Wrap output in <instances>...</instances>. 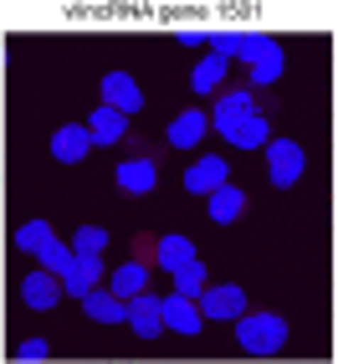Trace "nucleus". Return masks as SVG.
Listing matches in <instances>:
<instances>
[{
	"mask_svg": "<svg viewBox=\"0 0 338 364\" xmlns=\"http://www.w3.org/2000/svg\"><path fill=\"white\" fill-rule=\"evenodd\" d=\"M205 134H210V113H205V108H185V113L169 118L164 144H169V149H195Z\"/></svg>",
	"mask_w": 338,
	"mask_h": 364,
	"instance_id": "nucleus-9",
	"label": "nucleus"
},
{
	"mask_svg": "<svg viewBox=\"0 0 338 364\" xmlns=\"http://www.w3.org/2000/svg\"><path fill=\"white\" fill-rule=\"evenodd\" d=\"M36 262L46 267V272H57V277H62V272H67V267H72V247H62V241L52 236V241H46V247L36 252Z\"/></svg>",
	"mask_w": 338,
	"mask_h": 364,
	"instance_id": "nucleus-25",
	"label": "nucleus"
},
{
	"mask_svg": "<svg viewBox=\"0 0 338 364\" xmlns=\"http://www.w3.org/2000/svg\"><path fill=\"white\" fill-rule=\"evenodd\" d=\"M169 277H175V293H185V298H200L205 287H210V272L200 267V257H195V262H185V267H175Z\"/></svg>",
	"mask_w": 338,
	"mask_h": 364,
	"instance_id": "nucleus-22",
	"label": "nucleus"
},
{
	"mask_svg": "<svg viewBox=\"0 0 338 364\" xmlns=\"http://www.w3.org/2000/svg\"><path fill=\"white\" fill-rule=\"evenodd\" d=\"M133 257H143L149 267H159V272H175V267L195 262V241L180 236V231H169V236H138L133 241Z\"/></svg>",
	"mask_w": 338,
	"mask_h": 364,
	"instance_id": "nucleus-5",
	"label": "nucleus"
},
{
	"mask_svg": "<svg viewBox=\"0 0 338 364\" xmlns=\"http://www.w3.org/2000/svg\"><path fill=\"white\" fill-rule=\"evenodd\" d=\"M57 298H62V277H57V272L36 267V272H26V277H21V303H26L31 313L57 308Z\"/></svg>",
	"mask_w": 338,
	"mask_h": 364,
	"instance_id": "nucleus-10",
	"label": "nucleus"
},
{
	"mask_svg": "<svg viewBox=\"0 0 338 364\" xmlns=\"http://www.w3.org/2000/svg\"><path fill=\"white\" fill-rule=\"evenodd\" d=\"M236 344L256 354V359H267L287 344V318L282 313H267V308H251V313H241L236 318Z\"/></svg>",
	"mask_w": 338,
	"mask_h": 364,
	"instance_id": "nucleus-1",
	"label": "nucleus"
},
{
	"mask_svg": "<svg viewBox=\"0 0 338 364\" xmlns=\"http://www.w3.org/2000/svg\"><path fill=\"white\" fill-rule=\"evenodd\" d=\"M87 149H92L87 124H62V129L52 134V159H57V164H77V159H87Z\"/></svg>",
	"mask_w": 338,
	"mask_h": 364,
	"instance_id": "nucleus-15",
	"label": "nucleus"
},
{
	"mask_svg": "<svg viewBox=\"0 0 338 364\" xmlns=\"http://www.w3.org/2000/svg\"><path fill=\"white\" fill-rule=\"evenodd\" d=\"M159 154L154 144H143V139H129V159L118 164V190L124 196H149L154 180H159Z\"/></svg>",
	"mask_w": 338,
	"mask_h": 364,
	"instance_id": "nucleus-2",
	"label": "nucleus"
},
{
	"mask_svg": "<svg viewBox=\"0 0 338 364\" xmlns=\"http://www.w3.org/2000/svg\"><path fill=\"white\" fill-rule=\"evenodd\" d=\"M82 308H87L92 323H129V303L118 293H98V287H92V293L82 298Z\"/></svg>",
	"mask_w": 338,
	"mask_h": 364,
	"instance_id": "nucleus-19",
	"label": "nucleus"
},
{
	"mask_svg": "<svg viewBox=\"0 0 338 364\" xmlns=\"http://www.w3.org/2000/svg\"><path fill=\"white\" fill-rule=\"evenodd\" d=\"M236 62H241V72H246L251 87H272L282 77V46L272 36H246L241 52H236Z\"/></svg>",
	"mask_w": 338,
	"mask_h": 364,
	"instance_id": "nucleus-3",
	"label": "nucleus"
},
{
	"mask_svg": "<svg viewBox=\"0 0 338 364\" xmlns=\"http://www.w3.org/2000/svg\"><path fill=\"white\" fill-rule=\"evenodd\" d=\"M302 169H307V154H302V144L293 139H267V180L277 190H293L302 180Z\"/></svg>",
	"mask_w": 338,
	"mask_h": 364,
	"instance_id": "nucleus-6",
	"label": "nucleus"
},
{
	"mask_svg": "<svg viewBox=\"0 0 338 364\" xmlns=\"http://www.w3.org/2000/svg\"><path fill=\"white\" fill-rule=\"evenodd\" d=\"M272 113H277V108H251V113H241L236 124L221 129V139L236 144V149H261V144L272 139Z\"/></svg>",
	"mask_w": 338,
	"mask_h": 364,
	"instance_id": "nucleus-7",
	"label": "nucleus"
},
{
	"mask_svg": "<svg viewBox=\"0 0 338 364\" xmlns=\"http://www.w3.org/2000/svg\"><path fill=\"white\" fill-rule=\"evenodd\" d=\"M16 359H26V364H36V359H46V338H26V344L16 349Z\"/></svg>",
	"mask_w": 338,
	"mask_h": 364,
	"instance_id": "nucleus-26",
	"label": "nucleus"
},
{
	"mask_svg": "<svg viewBox=\"0 0 338 364\" xmlns=\"http://www.w3.org/2000/svg\"><path fill=\"white\" fill-rule=\"evenodd\" d=\"M129 328H133L138 338L164 333V298H154L149 287H143V293H133V298H129Z\"/></svg>",
	"mask_w": 338,
	"mask_h": 364,
	"instance_id": "nucleus-12",
	"label": "nucleus"
},
{
	"mask_svg": "<svg viewBox=\"0 0 338 364\" xmlns=\"http://www.w3.org/2000/svg\"><path fill=\"white\" fill-rule=\"evenodd\" d=\"M98 92H103V108H118L124 118L143 108V92H138V82L129 77V72H103V82H98Z\"/></svg>",
	"mask_w": 338,
	"mask_h": 364,
	"instance_id": "nucleus-11",
	"label": "nucleus"
},
{
	"mask_svg": "<svg viewBox=\"0 0 338 364\" xmlns=\"http://www.w3.org/2000/svg\"><path fill=\"white\" fill-rule=\"evenodd\" d=\"M226 72H231V62L221 52H205V62H195V72H190V87H195L200 98H205V92H221L226 87Z\"/></svg>",
	"mask_w": 338,
	"mask_h": 364,
	"instance_id": "nucleus-18",
	"label": "nucleus"
},
{
	"mask_svg": "<svg viewBox=\"0 0 338 364\" xmlns=\"http://www.w3.org/2000/svg\"><path fill=\"white\" fill-rule=\"evenodd\" d=\"M46 241H52V226H46V221H26V226L16 231V247H21V252H31V257L46 247Z\"/></svg>",
	"mask_w": 338,
	"mask_h": 364,
	"instance_id": "nucleus-24",
	"label": "nucleus"
},
{
	"mask_svg": "<svg viewBox=\"0 0 338 364\" xmlns=\"http://www.w3.org/2000/svg\"><path fill=\"white\" fill-rule=\"evenodd\" d=\"M87 134H92V144H124V134H129V118L118 113V108H92V118H87Z\"/></svg>",
	"mask_w": 338,
	"mask_h": 364,
	"instance_id": "nucleus-17",
	"label": "nucleus"
},
{
	"mask_svg": "<svg viewBox=\"0 0 338 364\" xmlns=\"http://www.w3.org/2000/svg\"><path fill=\"white\" fill-rule=\"evenodd\" d=\"M210 221L215 226H231L241 210H246V196H241V185H221V190H210Z\"/></svg>",
	"mask_w": 338,
	"mask_h": 364,
	"instance_id": "nucleus-21",
	"label": "nucleus"
},
{
	"mask_svg": "<svg viewBox=\"0 0 338 364\" xmlns=\"http://www.w3.org/2000/svg\"><path fill=\"white\" fill-rule=\"evenodd\" d=\"M251 108H277L261 87H251V82H236V87H221L215 92V103H210V129L221 134L226 124H236L241 113H251Z\"/></svg>",
	"mask_w": 338,
	"mask_h": 364,
	"instance_id": "nucleus-4",
	"label": "nucleus"
},
{
	"mask_svg": "<svg viewBox=\"0 0 338 364\" xmlns=\"http://www.w3.org/2000/svg\"><path fill=\"white\" fill-rule=\"evenodd\" d=\"M98 277H103V262H98V257H72V267L62 272V293L87 298L92 287H98Z\"/></svg>",
	"mask_w": 338,
	"mask_h": 364,
	"instance_id": "nucleus-16",
	"label": "nucleus"
},
{
	"mask_svg": "<svg viewBox=\"0 0 338 364\" xmlns=\"http://www.w3.org/2000/svg\"><path fill=\"white\" fill-rule=\"evenodd\" d=\"M200 323H205V313H200V303H195V298H185V293H169V298H164V328H169V333L195 338V333H200Z\"/></svg>",
	"mask_w": 338,
	"mask_h": 364,
	"instance_id": "nucleus-13",
	"label": "nucleus"
},
{
	"mask_svg": "<svg viewBox=\"0 0 338 364\" xmlns=\"http://www.w3.org/2000/svg\"><path fill=\"white\" fill-rule=\"evenodd\" d=\"M226 175H231V169H226L221 154H200L195 164L185 169V190H190V196H210V190L226 185Z\"/></svg>",
	"mask_w": 338,
	"mask_h": 364,
	"instance_id": "nucleus-14",
	"label": "nucleus"
},
{
	"mask_svg": "<svg viewBox=\"0 0 338 364\" xmlns=\"http://www.w3.org/2000/svg\"><path fill=\"white\" fill-rule=\"evenodd\" d=\"M143 287H149V262H143V257H129V262L113 272V287H108V293H118V298L129 303L133 293H143Z\"/></svg>",
	"mask_w": 338,
	"mask_h": 364,
	"instance_id": "nucleus-20",
	"label": "nucleus"
},
{
	"mask_svg": "<svg viewBox=\"0 0 338 364\" xmlns=\"http://www.w3.org/2000/svg\"><path fill=\"white\" fill-rule=\"evenodd\" d=\"M108 252V231L103 226H77L72 236V257H103Z\"/></svg>",
	"mask_w": 338,
	"mask_h": 364,
	"instance_id": "nucleus-23",
	"label": "nucleus"
},
{
	"mask_svg": "<svg viewBox=\"0 0 338 364\" xmlns=\"http://www.w3.org/2000/svg\"><path fill=\"white\" fill-rule=\"evenodd\" d=\"M195 303H200L205 318H215V323H236L241 313H246V293H241L236 282H210Z\"/></svg>",
	"mask_w": 338,
	"mask_h": 364,
	"instance_id": "nucleus-8",
	"label": "nucleus"
}]
</instances>
